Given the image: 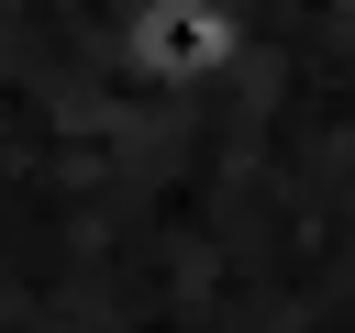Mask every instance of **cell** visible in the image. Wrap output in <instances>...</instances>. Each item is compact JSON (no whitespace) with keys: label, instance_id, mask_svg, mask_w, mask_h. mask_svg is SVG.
Returning a JSON list of instances; mask_svg holds the SVG:
<instances>
[{"label":"cell","instance_id":"obj_1","mask_svg":"<svg viewBox=\"0 0 355 333\" xmlns=\"http://www.w3.org/2000/svg\"><path fill=\"white\" fill-rule=\"evenodd\" d=\"M111 67L155 100H200L244 67V11L233 0H111Z\"/></svg>","mask_w":355,"mask_h":333}]
</instances>
